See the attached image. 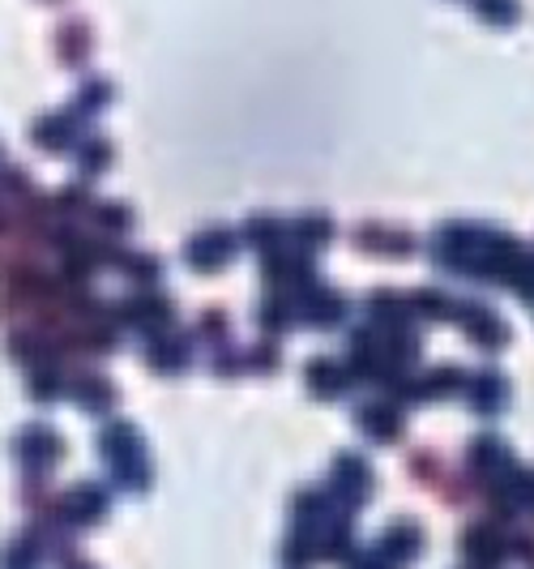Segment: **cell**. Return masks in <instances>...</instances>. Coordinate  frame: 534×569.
<instances>
[{"label":"cell","instance_id":"6da1fadb","mask_svg":"<svg viewBox=\"0 0 534 569\" xmlns=\"http://www.w3.org/2000/svg\"><path fill=\"white\" fill-rule=\"evenodd\" d=\"M466 557H471V561H475L479 569L500 566V544H496L491 526H475V531L466 535Z\"/></svg>","mask_w":534,"mask_h":569},{"label":"cell","instance_id":"3957f363","mask_svg":"<svg viewBox=\"0 0 534 569\" xmlns=\"http://www.w3.org/2000/svg\"><path fill=\"white\" fill-rule=\"evenodd\" d=\"M364 419H368V432H372V437H393V432H397V415L385 412V407L364 412Z\"/></svg>","mask_w":534,"mask_h":569},{"label":"cell","instance_id":"277c9868","mask_svg":"<svg viewBox=\"0 0 534 569\" xmlns=\"http://www.w3.org/2000/svg\"><path fill=\"white\" fill-rule=\"evenodd\" d=\"M78 569H91V566H78Z\"/></svg>","mask_w":534,"mask_h":569},{"label":"cell","instance_id":"7a4b0ae2","mask_svg":"<svg viewBox=\"0 0 534 569\" xmlns=\"http://www.w3.org/2000/svg\"><path fill=\"white\" fill-rule=\"evenodd\" d=\"M103 506H107V497H103L98 488H91V484H86V488H73V497H69V510H73L78 518L103 514Z\"/></svg>","mask_w":534,"mask_h":569}]
</instances>
